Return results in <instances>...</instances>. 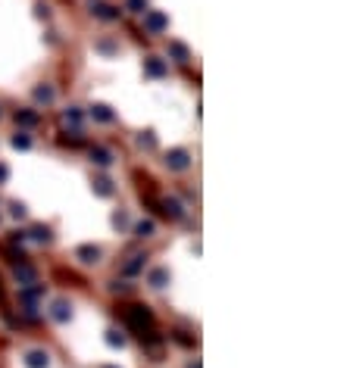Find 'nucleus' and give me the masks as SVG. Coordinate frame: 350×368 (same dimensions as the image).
<instances>
[{
	"mask_svg": "<svg viewBox=\"0 0 350 368\" xmlns=\"http://www.w3.org/2000/svg\"><path fill=\"white\" fill-rule=\"evenodd\" d=\"M122 315H125V325L132 331H138V334H144V331L153 325V315H150V309H147V306H125Z\"/></svg>",
	"mask_w": 350,
	"mask_h": 368,
	"instance_id": "f257e3e1",
	"label": "nucleus"
},
{
	"mask_svg": "<svg viewBox=\"0 0 350 368\" xmlns=\"http://www.w3.org/2000/svg\"><path fill=\"white\" fill-rule=\"evenodd\" d=\"M91 13L97 16V19H103V22H116L119 19V10L116 7H109V4H103V0H91Z\"/></svg>",
	"mask_w": 350,
	"mask_h": 368,
	"instance_id": "f03ea898",
	"label": "nucleus"
},
{
	"mask_svg": "<svg viewBox=\"0 0 350 368\" xmlns=\"http://www.w3.org/2000/svg\"><path fill=\"white\" fill-rule=\"evenodd\" d=\"M166 25H169V19H166L163 13H150V10L144 13V28L150 31V34H160V31H163Z\"/></svg>",
	"mask_w": 350,
	"mask_h": 368,
	"instance_id": "7ed1b4c3",
	"label": "nucleus"
},
{
	"mask_svg": "<svg viewBox=\"0 0 350 368\" xmlns=\"http://www.w3.org/2000/svg\"><path fill=\"white\" fill-rule=\"evenodd\" d=\"M166 165H169L172 172H185L188 165H191V156H188L185 150H172L169 156H166Z\"/></svg>",
	"mask_w": 350,
	"mask_h": 368,
	"instance_id": "20e7f679",
	"label": "nucleus"
},
{
	"mask_svg": "<svg viewBox=\"0 0 350 368\" xmlns=\"http://www.w3.org/2000/svg\"><path fill=\"white\" fill-rule=\"evenodd\" d=\"M50 365V356L44 349H28L25 353V368H47Z\"/></svg>",
	"mask_w": 350,
	"mask_h": 368,
	"instance_id": "39448f33",
	"label": "nucleus"
},
{
	"mask_svg": "<svg viewBox=\"0 0 350 368\" xmlns=\"http://www.w3.org/2000/svg\"><path fill=\"white\" fill-rule=\"evenodd\" d=\"M50 315H53V321H69L72 309H69V303H66V300H57V303L50 306Z\"/></svg>",
	"mask_w": 350,
	"mask_h": 368,
	"instance_id": "423d86ee",
	"label": "nucleus"
},
{
	"mask_svg": "<svg viewBox=\"0 0 350 368\" xmlns=\"http://www.w3.org/2000/svg\"><path fill=\"white\" fill-rule=\"evenodd\" d=\"M160 206H163V212L169 215V218H181V215H185V209H181V203H178V200H172V197H166V200H163Z\"/></svg>",
	"mask_w": 350,
	"mask_h": 368,
	"instance_id": "0eeeda50",
	"label": "nucleus"
},
{
	"mask_svg": "<svg viewBox=\"0 0 350 368\" xmlns=\"http://www.w3.org/2000/svg\"><path fill=\"white\" fill-rule=\"evenodd\" d=\"M91 119H97V122H113L116 116H113V109H109V106L94 103V106H91Z\"/></svg>",
	"mask_w": 350,
	"mask_h": 368,
	"instance_id": "6e6552de",
	"label": "nucleus"
},
{
	"mask_svg": "<svg viewBox=\"0 0 350 368\" xmlns=\"http://www.w3.org/2000/svg\"><path fill=\"white\" fill-rule=\"evenodd\" d=\"M166 72H169V66H166L163 60H157V57H150V60H147V75H153V78H163Z\"/></svg>",
	"mask_w": 350,
	"mask_h": 368,
	"instance_id": "1a4fd4ad",
	"label": "nucleus"
},
{
	"mask_svg": "<svg viewBox=\"0 0 350 368\" xmlns=\"http://www.w3.org/2000/svg\"><path fill=\"white\" fill-rule=\"evenodd\" d=\"M75 256H79L82 262H88V265H91V262H100V250H97V247H79Z\"/></svg>",
	"mask_w": 350,
	"mask_h": 368,
	"instance_id": "9d476101",
	"label": "nucleus"
},
{
	"mask_svg": "<svg viewBox=\"0 0 350 368\" xmlns=\"http://www.w3.org/2000/svg\"><path fill=\"white\" fill-rule=\"evenodd\" d=\"M91 162H97V165H109V162H113V153L103 150V147H94V150H91Z\"/></svg>",
	"mask_w": 350,
	"mask_h": 368,
	"instance_id": "9b49d317",
	"label": "nucleus"
},
{
	"mask_svg": "<svg viewBox=\"0 0 350 368\" xmlns=\"http://www.w3.org/2000/svg\"><path fill=\"white\" fill-rule=\"evenodd\" d=\"M16 281H19V284H34V268L19 265V268H16Z\"/></svg>",
	"mask_w": 350,
	"mask_h": 368,
	"instance_id": "f8f14e48",
	"label": "nucleus"
},
{
	"mask_svg": "<svg viewBox=\"0 0 350 368\" xmlns=\"http://www.w3.org/2000/svg\"><path fill=\"white\" fill-rule=\"evenodd\" d=\"M53 97H57V94H53V87H34V100H38V103H53Z\"/></svg>",
	"mask_w": 350,
	"mask_h": 368,
	"instance_id": "ddd939ff",
	"label": "nucleus"
},
{
	"mask_svg": "<svg viewBox=\"0 0 350 368\" xmlns=\"http://www.w3.org/2000/svg\"><path fill=\"white\" fill-rule=\"evenodd\" d=\"M166 281H169V271H166V268L150 271V287H166Z\"/></svg>",
	"mask_w": 350,
	"mask_h": 368,
	"instance_id": "4468645a",
	"label": "nucleus"
},
{
	"mask_svg": "<svg viewBox=\"0 0 350 368\" xmlns=\"http://www.w3.org/2000/svg\"><path fill=\"white\" fill-rule=\"evenodd\" d=\"M31 241H38V244H50V228H44V225L31 228Z\"/></svg>",
	"mask_w": 350,
	"mask_h": 368,
	"instance_id": "2eb2a0df",
	"label": "nucleus"
},
{
	"mask_svg": "<svg viewBox=\"0 0 350 368\" xmlns=\"http://www.w3.org/2000/svg\"><path fill=\"white\" fill-rule=\"evenodd\" d=\"M144 259H147V256H132V262L125 265V274H138L144 268Z\"/></svg>",
	"mask_w": 350,
	"mask_h": 368,
	"instance_id": "dca6fc26",
	"label": "nucleus"
},
{
	"mask_svg": "<svg viewBox=\"0 0 350 368\" xmlns=\"http://www.w3.org/2000/svg\"><path fill=\"white\" fill-rule=\"evenodd\" d=\"M153 234V222H138L135 225V237H150Z\"/></svg>",
	"mask_w": 350,
	"mask_h": 368,
	"instance_id": "f3484780",
	"label": "nucleus"
},
{
	"mask_svg": "<svg viewBox=\"0 0 350 368\" xmlns=\"http://www.w3.org/2000/svg\"><path fill=\"white\" fill-rule=\"evenodd\" d=\"M106 343H109V346H119V349H122V346H125V337L119 334V331H106Z\"/></svg>",
	"mask_w": 350,
	"mask_h": 368,
	"instance_id": "a211bd4d",
	"label": "nucleus"
},
{
	"mask_svg": "<svg viewBox=\"0 0 350 368\" xmlns=\"http://www.w3.org/2000/svg\"><path fill=\"white\" fill-rule=\"evenodd\" d=\"M94 191H97L100 197H109V194H113V188H109L106 178H97V181H94Z\"/></svg>",
	"mask_w": 350,
	"mask_h": 368,
	"instance_id": "6ab92c4d",
	"label": "nucleus"
},
{
	"mask_svg": "<svg viewBox=\"0 0 350 368\" xmlns=\"http://www.w3.org/2000/svg\"><path fill=\"white\" fill-rule=\"evenodd\" d=\"M13 147H16V150H28V147H31V137H28V134H16V137H13Z\"/></svg>",
	"mask_w": 350,
	"mask_h": 368,
	"instance_id": "aec40b11",
	"label": "nucleus"
},
{
	"mask_svg": "<svg viewBox=\"0 0 350 368\" xmlns=\"http://www.w3.org/2000/svg\"><path fill=\"white\" fill-rule=\"evenodd\" d=\"M169 50H172V57H175L178 63H188V50H185V47H181V44H172Z\"/></svg>",
	"mask_w": 350,
	"mask_h": 368,
	"instance_id": "412c9836",
	"label": "nucleus"
},
{
	"mask_svg": "<svg viewBox=\"0 0 350 368\" xmlns=\"http://www.w3.org/2000/svg\"><path fill=\"white\" fill-rule=\"evenodd\" d=\"M16 122H22V125H34V122H38V113H16Z\"/></svg>",
	"mask_w": 350,
	"mask_h": 368,
	"instance_id": "4be33fe9",
	"label": "nucleus"
},
{
	"mask_svg": "<svg viewBox=\"0 0 350 368\" xmlns=\"http://www.w3.org/2000/svg\"><path fill=\"white\" fill-rule=\"evenodd\" d=\"M128 10L132 13H147V0H128Z\"/></svg>",
	"mask_w": 350,
	"mask_h": 368,
	"instance_id": "5701e85b",
	"label": "nucleus"
},
{
	"mask_svg": "<svg viewBox=\"0 0 350 368\" xmlns=\"http://www.w3.org/2000/svg\"><path fill=\"white\" fill-rule=\"evenodd\" d=\"M141 147H147V150H153V147H157V137H153L150 131H147V134H141Z\"/></svg>",
	"mask_w": 350,
	"mask_h": 368,
	"instance_id": "b1692460",
	"label": "nucleus"
},
{
	"mask_svg": "<svg viewBox=\"0 0 350 368\" xmlns=\"http://www.w3.org/2000/svg\"><path fill=\"white\" fill-rule=\"evenodd\" d=\"M66 122L79 125V122H82V113H79V109H69V113H66Z\"/></svg>",
	"mask_w": 350,
	"mask_h": 368,
	"instance_id": "393cba45",
	"label": "nucleus"
},
{
	"mask_svg": "<svg viewBox=\"0 0 350 368\" xmlns=\"http://www.w3.org/2000/svg\"><path fill=\"white\" fill-rule=\"evenodd\" d=\"M13 215H16V218H25V206H19V203H13Z\"/></svg>",
	"mask_w": 350,
	"mask_h": 368,
	"instance_id": "a878e982",
	"label": "nucleus"
},
{
	"mask_svg": "<svg viewBox=\"0 0 350 368\" xmlns=\"http://www.w3.org/2000/svg\"><path fill=\"white\" fill-rule=\"evenodd\" d=\"M7 178H10V169H7L4 162H0V184H7Z\"/></svg>",
	"mask_w": 350,
	"mask_h": 368,
	"instance_id": "bb28decb",
	"label": "nucleus"
},
{
	"mask_svg": "<svg viewBox=\"0 0 350 368\" xmlns=\"http://www.w3.org/2000/svg\"><path fill=\"white\" fill-rule=\"evenodd\" d=\"M106 368H109V365H106Z\"/></svg>",
	"mask_w": 350,
	"mask_h": 368,
	"instance_id": "cd10ccee",
	"label": "nucleus"
}]
</instances>
